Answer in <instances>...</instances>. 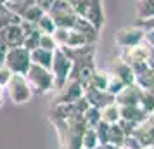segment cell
<instances>
[{"label": "cell", "mask_w": 154, "mask_h": 149, "mask_svg": "<svg viewBox=\"0 0 154 149\" xmlns=\"http://www.w3.org/2000/svg\"><path fill=\"white\" fill-rule=\"evenodd\" d=\"M24 76L28 80L33 94H47L56 88L52 71L47 70V68H42L38 64H31V68L28 70V73Z\"/></svg>", "instance_id": "6da1fadb"}, {"label": "cell", "mask_w": 154, "mask_h": 149, "mask_svg": "<svg viewBox=\"0 0 154 149\" xmlns=\"http://www.w3.org/2000/svg\"><path fill=\"white\" fill-rule=\"evenodd\" d=\"M50 71L54 75V83H56V90H61L71 78L73 73V61L64 54V50L59 49L54 50V61L50 66Z\"/></svg>", "instance_id": "7a4b0ae2"}, {"label": "cell", "mask_w": 154, "mask_h": 149, "mask_svg": "<svg viewBox=\"0 0 154 149\" xmlns=\"http://www.w3.org/2000/svg\"><path fill=\"white\" fill-rule=\"evenodd\" d=\"M75 11L80 17H83L87 21H90L95 28L100 31V28L104 26V9H102V0H80Z\"/></svg>", "instance_id": "3957f363"}, {"label": "cell", "mask_w": 154, "mask_h": 149, "mask_svg": "<svg viewBox=\"0 0 154 149\" xmlns=\"http://www.w3.org/2000/svg\"><path fill=\"white\" fill-rule=\"evenodd\" d=\"M5 66L12 71L14 75H26L28 70L31 68V52L26 47H14L9 49L5 56Z\"/></svg>", "instance_id": "277c9868"}, {"label": "cell", "mask_w": 154, "mask_h": 149, "mask_svg": "<svg viewBox=\"0 0 154 149\" xmlns=\"http://www.w3.org/2000/svg\"><path fill=\"white\" fill-rule=\"evenodd\" d=\"M5 90H7L9 99L12 101L14 104H26L35 95L24 75H14L11 78V82L7 83Z\"/></svg>", "instance_id": "5b68a950"}, {"label": "cell", "mask_w": 154, "mask_h": 149, "mask_svg": "<svg viewBox=\"0 0 154 149\" xmlns=\"http://www.w3.org/2000/svg\"><path fill=\"white\" fill-rule=\"evenodd\" d=\"M144 36H146V28H142L140 24H132V26L119 28L114 35V42L119 49H130L144 43Z\"/></svg>", "instance_id": "8992f818"}, {"label": "cell", "mask_w": 154, "mask_h": 149, "mask_svg": "<svg viewBox=\"0 0 154 149\" xmlns=\"http://www.w3.org/2000/svg\"><path fill=\"white\" fill-rule=\"evenodd\" d=\"M109 73L114 75L116 78H119L125 85L135 83V73H133L132 66L126 63V61H123L121 57H114L111 61V64H109Z\"/></svg>", "instance_id": "52a82bcc"}, {"label": "cell", "mask_w": 154, "mask_h": 149, "mask_svg": "<svg viewBox=\"0 0 154 149\" xmlns=\"http://www.w3.org/2000/svg\"><path fill=\"white\" fill-rule=\"evenodd\" d=\"M0 38L7 43L9 49H14V47H23L26 33H24L21 23H19V24H11L7 28L0 29Z\"/></svg>", "instance_id": "ba28073f"}, {"label": "cell", "mask_w": 154, "mask_h": 149, "mask_svg": "<svg viewBox=\"0 0 154 149\" xmlns=\"http://www.w3.org/2000/svg\"><path fill=\"white\" fill-rule=\"evenodd\" d=\"M85 99L88 101V104L94 107H99V109H102L104 106L107 104H111V102H116L114 101V95H111L109 92H106V90H99L95 87H90L87 85L85 87Z\"/></svg>", "instance_id": "9c48e42d"}, {"label": "cell", "mask_w": 154, "mask_h": 149, "mask_svg": "<svg viewBox=\"0 0 154 149\" xmlns=\"http://www.w3.org/2000/svg\"><path fill=\"white\" fill-rule=\"evenodd\" d=\"M59 92V97H57V102H76L78 99H82L85 94V87L76 82V80H69L66 85L57 90Z\"/></svg>", "instance_id": "30bf717a"}, {"label": "cell", "mask_w": 154, "mask_h": 149, "mask_svg": "<svg viewBox=\"0 0 154 149\" xmlns=\"http://www.w3.org/2000/svg\"><path fill=\"white\" fill-rule=\"evenodd\" d=\"M140 94H142V88H140L137 83H132V85H126L121 92L114 97L116 104L119 107L123 106H139L140 104Z\"/></svg>", "instance_id": "8fae6325"}, {"label": "cell", "mask_w": 154, "mask_h": 149, "mask_svg": "<svg viewBox=\"0 0 154 149\" xmlns=\"http://www.w3.org/2000/svg\"><path fill=\"white\" fill-rule=\"evenodd\" d=\"M149 113H147L144 107L140 106H123L121 107V120H126V121H133V123H142L146 120Z\"/></svg>", "instance_id": "7c38bea8"}, {"label": "cell", "mask_w": 154, "mask_h": 149, "mask_svg": "<svg viewBox=\"0 0 154 149\" xmlns=\"http://www.w3.org/2000/svg\"><path fill=\"white\" fill-rule=\"evenodd\" d=\"M29 52H31V63L50 70L52 61H54V50H47V49H42V47H36V49L29 50Z\"/></svg>", "instance_id": "4fadbf2b"}, {"label": "cell", "mask_w": 154, "mask_h": 149, "mask_svg": "<svg viewBox=\"0 0 154 149\" xmlns=\"http://www.w3.org/2000/svg\"><path fill=\"white\" fill-rule=\"evenodd\" d=\"M100 116H102V121L109 123V125H114V123H119L121 120V107L116 104V102H111L100 109Z\"/></svg>", "instance_id": "5bb4252c"}, {"label": "cell", "mask_w": 154, "mask_h": 149, "mask_svg": "<svg viewBox=\"0 0 154 149\" xmlns=\"http://www.w3.org/2000/svg\"><path fill=\"white\" fill-rule=\"evenodd\" d=\"M19 23H21L19 16H16L5 4H0V29L7 28L11 24H19Z\"/></svg>", "instance_id": "9a60e30c"}, {"label": "cell", "mask_w": 154, "mask_h": 149, "mask_svg": "<svg viewBox=\"0 0 154 149\" xmlns=\"http://www.w3.org/2000/svg\"><path fill=\"white\" fill-rule=\"evenodd\" d=\"M128 137L126 132L123 130V127L119 123H114V125H109V139H107V144H111L114 147H119L125 139Z\"/></svg>", "instance_id": "2e32d148"}, {"label": "cell", "mask_w": 154, "mask_h": 149, "mask_svg": "<svg viewBox=\"0 0 154 149\" xmlns=\"http://www.w3.org/2000/svg\"><path fill=\"white\" fill-rule=\"evenodd\" d=\"M109 80H111V73L104 70H95L94 71V76H92L90 87H95L99 90H107V85H109Z\"/></svg>", "instance_id": "e0dca14e"}, {"label": "cell", "mask_w": 154, "mask_h": 149, "mask_svg": "<svg viewBox=\"0 0 154 149\" xmlns=\"http://www.w3.org/2000/svg\"><path fill=\"white\" fill-rule=\"evenodd\" d=\"M154 17V0H139L137 4V19H151Z\"/></svg>", "instance_id": "ac0fdd59"}, {"label": "cell", "mask_w": 154, "mask_h": 149, "mask_svg": "<svg viewBox=\"0 0 154 149\" xmlns=\"http://www.w3.org/2000/svg\"><path fill=\"white\" fill-rule=\"evenodd\" d=\"M83 121L87 123V127L88 128H95L102 121V116H100V109L99 107H94V106H90L87 111H85V114H83Z\"/></svg>", "instance_id": "d6986e66"}, {"label": "cell", "mask_w": 154, "mask_h": 149, "mask_svg": "<svg viewBox=\"0 0 154 149\" xmlns=\"http://www.w3.org/2000/svg\"><path fill=\"white\" fill-rule=\"evenodd\" d=\"M83 147L87 149H95L97 146H100V141H99V135H97V130L95 128H87L83 134Z\"/></svg>", "instance_id": "ffe728a7"}, {"label": "cell", "mask_w": 154, "mask_h": 149, "mask_svg": "<svg viewBox=\"0 0 154 149\" xmlns=\"http://www.w3.org/2000/svg\"><path fill=\"white\" fill-rule=\"evenodd\" d=\"M36 28H38V31L40 33H50V35H54V31H56V23H54V19L50 17L47 12L40 17V21L36 23Z\"/></svg>", "instance_id": "44dd1931"}, {"label": "cell", "mask_w": 154, "mask_h": 149, "mask_svg": "<svg viewBox=\"0 0 154 149\" xmlns=\"http://www.w3.org/2000/svg\"><path fill=\"white\" fill-rule=\"evenodd\" d=\"M140 107H144L147 113L151 114L154 113V92L151 90H144L142 88V94H140Z\"/></svg>", "instance_id": "7402d4cb"}, {"label": "cell", "mask_w": 154, "mask_h": 149, "mask_svg": "<svg viewBox=\"0 0 154 149\" xmlns=\"http://www.w3.org/2000/svg\"><path fill=\"white\" fill-rule=\"evenodd\" d=\"M38 47L47 49V50H56V49H59V45H57L54 35H50V33H42V35H40V43H38Z\"/></svg>", "instance_id": "603a6c76"}, {"label": "cell", "mask_w": 154, "mask_h": 149, "mask_svg": "<svg viewBox=\"0 0 154 149\" xmlns=\"http://www.w3.org/2000/svg\"><path fill=\"white\" fill-rule=\"evenodd\" d=\"M125 87L126 85L121 82V80L116 78L114 75H111V80H109V85H107V90H106V92H109L111 95H114V97H116V95H118V94L125 88Z\"/></svg>", "instance_id": "cb8c5ba5"}, {"label": "cell", "mask_w": 154, "mask_h": 149, "mask_svg": "<svg viewBox=\"0 0 154 149\" xmlns=\"http://www.w3.org/2000/svg\"><path fill=\"white\" fill-rule=\"evenodd\" d=\"M97 135H99V141L100 144H107V139H109V123H106V121H100L97 127Z\"/></svg>", "instance_id": "d4e9b609"}, {"label": "cell", "mask_w": 154, "mask_h": 149, "mask_svg": "<svg viewBox=\"0 0 154 149\" xmlns=\"http://www.w3.org/2000/svg\"><path fill=\"white\" fill-rule=\"evenodd\" d=\"M12 76H14V73L9 70L5 64H2V66H0V85H2V87H7V83L11 82V78H12Z\"/></svg>", "instance_id": "484cf974"}, {"label": "cell", "mask_w": 154, "mask_h": 149, "mask_svg": "<svg viewBox=\"0 0 154 149\" xmlns=\"http://www.w3.org/2000/svg\"><path fill=\"white\" fill-rule=\"evenodd\" d=\"M144 43H146V45H149L151 49H154V29H152V28H146Z\"/></svg>", "instance_id": "4316f807"}, {"label": "cell", "mask_w": 154, "mask_h": 149, "mask_svg": "<svg viewBox=\"0 0 154 149\" xmlns=\"http://www.w3.org/2000/svg\"><path fill=\"white\" fill-rule=\"evenodd\" d=\"M54 2L56 0H36V5L42 9L43 12H49L50 9H52V5H54Z\"/></svg>", "instance_id": "83f0119b"}, {"label": "cell", "mask_w": 154, "mask_h": 149, "mask_svg": "<svg viewBox=\"0 0 154 149\" xmlns=\"http://www.w3.org/2000/svg\"><path fill=\"white\" fill-rule=\"evenodd\" d=\"M139 24L142 26V28H152L154 29V17H151V19H144V21H139Z\"/></svg>", "instance_id": "f1b7e54d"}, {"label": "cell", "mask_w": 154, "mask_h": 149, "mask_svg": "<svg viewBox=\"0 0 154 149\" xmlns=\"http://www.w3.org/2000/svg\"><path fill=\"white\" fill-rule=\"evenodd\" d=\"M4 92H5V87L0 85V107L4 106Z\"/></svg>", "instance_id": "f546056e"}, {"label": "cell", "mask_w": 154, "mask_h": 149, "mask_svg": "<svg viewBox=\"0 0 154 149\" xmlns=\"http://www.w3.org/2000/svg\"><path fill=\"white\" fill-rule=\"evenodd\" d=\"M95 149H116V147L111 146V144H100V146H97Z\"/></svg>", "instance_id": "4dcf8cb0"}, {"label": "cell", "mask_w": 154, "mask_h": 149, "mask_svg": "<svg viewBox=\"0 0 154 149\" xmlns=\"http://www.w3.org/2000/svg\"><path fill=\"white\" fill-rule=\"evenodd\" d=\"M68 2H69L71 5H73V7H75V5H76L78 2H80V0H68Z\"/></svg>", "instance_id": "1f68e13d"}, {"label": "cell", "mask_w": 154, "mask_h": 149, "mask_svg": "<svg viewBox=\"0 0 154 149\" xmlns=\"http://www.w3.org/2000/svg\"><path fill=\"white\" fill-rule=\"evenodd\" d=\"M116 149H123V147H116Z\"/></svg>", "instance_id": "d6a6232c"}, {"label": "cell", "mask_w": 154, "mask_h": 149, "mask_svg": "<svg viewBox=\"0 0 154 149\" xmlns=\"http://www.w3.org/2000/svg\"><path fill=\"white\" fill-rule=\"evenodd\" d=\"M82 149H87V147H82Z\"/></svg>", "instance_id": "836d02e7"}]
</instances>
